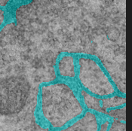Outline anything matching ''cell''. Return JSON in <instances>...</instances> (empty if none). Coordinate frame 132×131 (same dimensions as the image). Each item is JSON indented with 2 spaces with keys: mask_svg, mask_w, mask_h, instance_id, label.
<instances>
[{
  "mask_svg": "<svg viewBox=\"0 0 132 131\" xmlns=\"http://www.w3.org/2000/svg\"><path fill=\"white\" fill-rule=\"evenodd\" d=\"M76 76L85 91L95 97H108L116 91L108 73L92 57L81 56L77 59Z\"/></svg>",
  "mask_w": 132,
  "mask_h": 131,
  "instance_id": "obj_2",
  "label": "cell"
},
{
  "mask_svg": "<svg viewBox=\"0 0 132 131\" xmlns=\"http://www.w3.org/2000/svg\"><path fill=\"white\" fill-rule=\"evenodd\" d=\"M110 122L109 121H104L99 128V130L98 131H106L108 127H110Z\"/></svg>",
  "mask_w": 132,
  "mask_h": 131,
  "instance_id": "obj_9",
  "label": "cell"
},
{
  "mask_svg": "<svg viewBox=\"0 0 132 131\" xmlns=\"http://www.w3.org/2000/svg\"><path fill=\"white\" fill-rule=\"evenodd\" d=\"M57 72L58 75L65 78H74L76 77V62L72 54H63L57 63Z\"/></svg>",
  "mask_w": 132,
  "mask_h": 131,
  "instance_id": "obj_4",
  "label": "cell"
},
{
  "mask_svg": "<svg viewBox=\"0 0 132 131\" xmlns=\"http://www.w3.org/2000/svg\"><path fill=\"white\" fill-rule=\"evenodd\" d=\"M126 102L125 97H122L119 95H114L112 97H108L103 99H101V105L104 114L106 115V111L108 109H116L118 107H122L125 106Z\"/></svg>",
  "mask_w": 132,
  "mask_h": 131,
  "instance_id": "obj_5",
  "label": "cell"
},
{
  "mask_svg": "<svg viewBox=\"0 0 132 131\" xmlns=\"http://www.w3.org/2000/svg\"><path fill=\"white\" fill-rule=\"evenodd\" d=\"M5 20V11L0 8V28L2 26V24L4 23Z\"/></svg>",
  "mask_w": 132,
  "mask_h": 131,
  "instance_id": "obj_10",
  "label": "cell"
},
{
  "mask_svg": "<svg viewBox=\"0 0 132 131\" xmlns=\"http://www.w3.org/2000/svg\"><path fill=\"white\" fill-rule=\"evenodd\" d=\"M125 106H123L122 108L119 109H111L106 111V115L112 117L114 119L118 121L125 122Z\"/></svg>",
  "mask_w": 132,
  "mask_h": 131,
  "instance_id": "obj_7",
  "label": "cell"
},
{
  "mask_svg": "<svg viewBox=\"0 0 132 131\" xmlns=\"http://www.w3.org/2000/svg\"><path fill=\"white\" fill-rule=\"evenodd\" d=\"M40 102L44 119L54 128L63 127L84 111L74 90L62 81L42 84Z\"/></svg>",
  "mask_w": 132,
  "mask_h": 131,
  "instance_id": "obj_1",
  "label": "cell"
},
{
  "mask_svg": "<svg viewBox=\"0 0 132 131\" xmlns=\"http://www.w3.org/2000/svg\"><path fill=\"white\" fill-rule=\"evenodd\" d=\"M99 128V121L96 115L88 111L70 126L60 131H98Z\"/></svg>",
  "mask_w": 132,
  "mask_h": 131,
  "instance_id": "obj_3",
  "label": "cell"
},
{
  "mask_svg": "<svg viewBox=\"0 0 132 131\" xmlns=\"http://www.w3.org/2000/svg\"><path fill=\"white\" fill-rule=\"evenodd\" d=\"M81 95L82 98H83V100H84V102H85L86 107L88 109L94 110V111H97V112L104 114V112H103L101 108V99L100 98L92 95V94L89 93L88 92H87L85 90H81Z\"/></svg>",
  "mask_w": 132,
  "mask_h": 131,
  "instance_id": "obj_6",
  "label": "cell"
},
{
  "mask_svg": "<svg viewBox=\"0 0 132 131\" xmlns=\"http://www.w3.org/2000/svg\"><path fill=\"white\" fill-rule=\"evenodd\" d=\"M11 0H0V7H5Z\"/></svg>",
  "mask_w": 132,
  "mask_h": 131,
  "instance_id": "obj_11",
  "label": "cell"
},
{
  "mask_svg": "<svg viewBox=\"0 0 132 131\" xmlns=\"http://www.w3.org/2000/svg\"><path fill=\"white\" fill-rule=\"evenodd\" d=\"M106 131H125V122L114 119Z\"/></svg>",
  "mask_w": 132,
  "mask_h": 131,
  "instance_id": "obj_8",
  "label": "cell"
}]
</instances>
